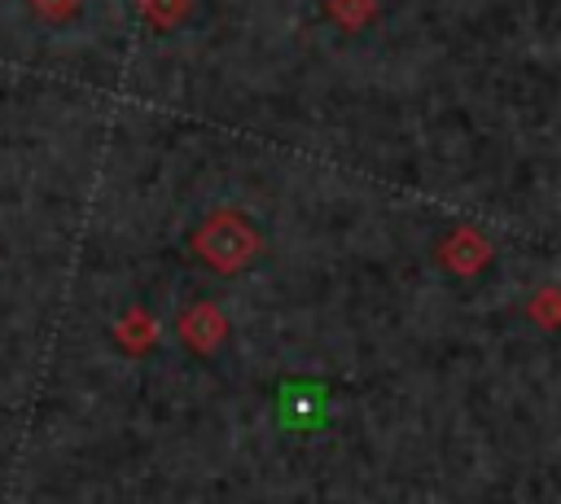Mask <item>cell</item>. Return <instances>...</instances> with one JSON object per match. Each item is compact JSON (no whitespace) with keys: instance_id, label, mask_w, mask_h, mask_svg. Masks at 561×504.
<instances>
[{"instance_id":"cell-6","label":"cell","mask_w":561,"mask_h":504,"mask_svg":"<svg viewBox=\"0 0 561 504\" xmlns=\"http://www.w3.org/2000/svg\"><path fill=\"white\" fill-rule=\"evenodd\" d=\"M145 13H149V22L153 26H175L184 13H188V0H145Z\"/></svg>"},{"instance_id":"cell-7","label":"cell","mask_w":561,"mask_h":504,"mask_svg":"<svg viewBox=\"0 0 561 504\" xmlns=\"http://www.w3.org/2000/svg\"><path fill=\"white\" fill-rule=\"evenodd\" d=\"M79 4H83V0H31V9H35L39 18H48V22H66V18H75Z\"/></svg>"},{"instance_id":"cell-3","label":"cell","mask_w":561,"mask_h":504,"mask_svg":"<svg viewBox=\"0 0 561 504\" xmlns=\"http://www.w3.org/2000/svg\"><path fill=\"white\" fill-rule=\"evenodd\" d=\"M491 254H495L491 241L478 228H469V224H460L456 232H447L443 245H438V263L447 272H456V276H478L491 263Z\"/></svg>"},{"instance_id":"cell-2","label":"cell","mask_w":561,"mask_h":504,"mask_svg":"<svg viewBox=\"0 0 561 504\" xmlns=\"http://www.w3.org/2000/svg\"><path fill=\"white\" fill-rule=\"evenodd\" d=\"M175 324H180V337H184V346L193 355H215L224 346V337H228V316L215 302H206V298L188 302Z\"/></svg>"},{"instance_id":"cell-1","label":"cell","mask_w":561,"mask_h":504,"mask_svg":"<svg viewBox=\"0 0 561 504\" xmlns=\"http://www.w3.org/2000/svg\"><path fill=\"white\" fill-rule=\"evenodd\" d=\"M188 245H193L197 263H206L210 272L237 276V272H245L263 254V232H259V224L245 210H210L193 228Z\"/></svg>"},{"instance_id":"cell-4","label":"cell","mask_w":561,"mask_h":504,"mask_svg":"<svg viewBox=\"0 0 561 504\" xmlns=\"http://www.w3.org/2000/svg\"><path fill=\"white\" fill-rule=\"evenodd\" d=\"M114 333H118V342H123L131 355H140V351H149V346H153L158 324H153V316H149V311H127V316L114 324Z\"/></svg>"},{"instance_id":"cell-5","label":"cell","mask_w":561,"mask_h":504,"mask_svg":"<svg viewBox=\"0 0 561 504\" xmlns=\"http://www.w3.org/2000/svg\"><path fill=\"white\" fill-rule=\"evenodd\" d=\"M377 13V0H329V18L346 31H359L364 22H373Z\"/></svg>"}]
</instances>
